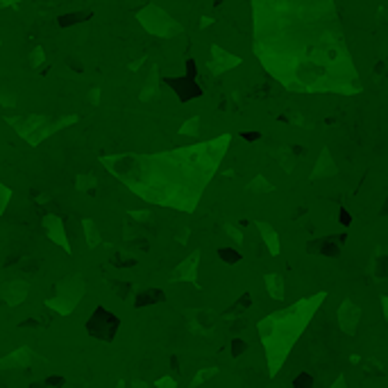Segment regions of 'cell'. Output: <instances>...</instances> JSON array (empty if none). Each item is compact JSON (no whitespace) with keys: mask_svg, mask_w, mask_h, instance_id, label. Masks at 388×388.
Segmentation results:
<instances>
[{"mask_svg":"<svg viewBox=\"0 0 388 388\" xmlns=\"http://www.w3.org/2000/svg\"><path fill=\"white\" fill-rule=\"evenodd\" d=\"M254 50L282 84L350 91L354 68L332 0H252Z\"/></svg>","mask_w":388,"mask_h":388,"instance_id":"cell-1","label":"cell"},{"mask_svg":"<svg viewBox=\"0 0 388 388\" xmlns=\"http://www.w3.org/2000/svg\"><path fill=\"white\" fill-rule=\"evenodd\" d=\"M227 141L230 138L222 136L220 143L212 141L204 146L172 150L170 154L112 157L102 162L112 164L114 175L130 184L138 196L162 204H172L175 209H193L191 204L212 177V168L222 159Z\"/></svg>","mask_w":388,"mask_h":388,"instance_id":"cell-2","label":"cell"},{"mask_svg":"<svg viewBox=\"0 0 388 388\" xmlns=\"http://www.w3.org/2000/svg\"><path fill=\"white\" fill-rule=\"evenodd\" d=\"M300 309L302 304H298L293 311L288 309L284 314H277V318H268L266 324H270V330L261 327V338H264L270 361L275 354H284V350L288 348V338H298V332L302 330V324L306 322V318H311L309 314H300Z\"/></svg>","mask_w":388,"mask_h":388,"instance_id":"cell-3","label":"cell"}]
</instances>
